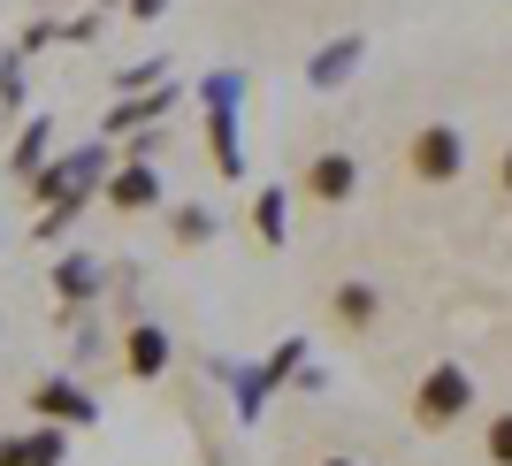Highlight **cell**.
I'll list each match as a JSON object with an SVG mask.
<instances>
[{
    "label": "cell",
    "instance_id": "2",
    "mask_svg": "<svg viewBox=\"0 0 512 466\" xmlns=\"http://www.w3.org/2000/svg\"><path fill=\"white\" fill-rule=\"evenodd\" d=\"M467 398H474V382L459 375V367H436V375L421 382V421H428V428L459 421V413H467Z\"/></svg>",
    "mask_w": 512,
    "mask_h": 466
},
{
    "label": "cell",
    "instance_id": "1",
    "mask_svg": "<svg viewBox=\"0 0 512 466\" xmlns=\"http://www.w3.org/2000/svg\"><path fill=\"white\" fill-rule=\"evenodd\" d=\"M413 169H421L428 184H451V176L467 169V138H459L451 123H428L421 138H413Z\"/></svg>",
    "mask_w": 512,
    "mask_h": 466
},
{
    "label": "cell",
    "instance_id": "6",
    "mask_svg": "<svg viewBox=\"0 0 512 466\" xmlns=\"http://www.w3.org/2000/svg\"><path fill=\"white\" fill-rule=\"evenodd\" d=\"M505 184H512V153H505Z\"/></svg>",
    "mask_w": 512,
    "mask_h": 466
},
{
    "label": "cell",
    "instance_id": "3",
    "mask_svg": "<svg viewBox=\"0 0 512 466\" xmlns=\"http://www.w3.org/2000/svg\"><path fill=\"white\" fill-rule=\"evenodd\" d=\"M314 191L321 199H344V191H352V161H344V153H321L314 161Z\"/></svg>",
    "mask_w": 512,
    "mask_h": 466
},
{
    "label": "cell",
    "instance_id": "5",
    "mask_svg": "<svg viewBox=\"0 0 512 466\" xmlns=\"http://www.w3.org/2000/svg\"><path fill=\"white\" fill-rule=\"evenodd\" d=\"M490 459H497V466H512V413L490 428Z\"/></svg>",
    "mask_w": 512,
    "mask_h": 466
},
{
    "label": "cell",
    "instance_id": "4",
    "mask_svg": "<svg viewBox=\"0 0 512 466\" xmlns=\"http://www.w3.org/2000/svg\"><path fill=\"white\" fill-rule=\"evenodd\" d=\"M337 314H344V321H367V314H375V291H344Z\"/></svg>",
    "mask_w": 512,
    "mask_h": 466
},
{
    "label": "cell",
    "instance_id": "7",
    "mask_svg": "<svg viewBox=\"0 0 512 466\" xmlns=\"http://www.w3.org/2000/svg\"><path fill=\"white\" fill-rule=\"evenodd\" d=\"M329 466H344V459H329Z\"/></svg>",
    "mask_w": 512,
    "mask_h": 466
}]
</instances>
